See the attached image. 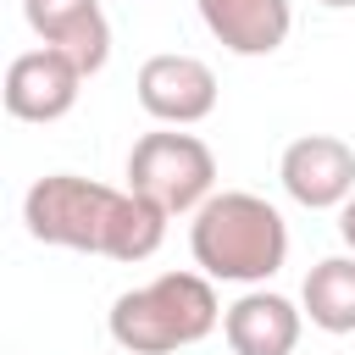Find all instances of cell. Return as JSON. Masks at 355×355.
Returning a JSON list of instances; mask_svg holds the SVG:
<instances>
[{
  "instance_id": "obj_1",
  "label": "cell",
  "mask_w": 355,
  "mask_h": 355,
  "mask_svg": "<svg viewBox=\"0 0 355 355\" xmlns=\"http://www.w3.org/2000/svg\"><path fill=\"white\" fill-rule=\"evenodd\" d=\"M166 222L150 200L133 189H111L78 172H50L22 194V227L28 239L50 250H78V255H105V261H150L166 239Z\"/></svg>"
},
{
  "instance_id": "obj_2",
  "label": "cell",
  "mask_w": 355,
  "mask_h": 355,
  "mask_svg": "<svg viewBox=\"0 0 355 355\" xmlns=\"http://www.w3.org/2000/svg\"><path fill=\"white\" fill-rule=\"evenodd\" d=\"M189 255L211 283H266L288 261V222L272 200L250 189L211 194L189 222Z\"/></svg>"
},
{
  "instance_id": "obj_3",
  "label": "cell",
  "mask_w": 355,
  "mask_h": 355,
  "mask_svg": "<svg viewBox=\"0 0 355 355\" xmlns=\"http://www.w3.org/2000/svg\"><path fill=\"white\" fill-rule=\"evenodd\" d=\"M105 327H111L116 349H128V355L189 349V344H200V338H211L222 327L216 283L205 272H161V277L116 294Z\"/></svg>"
},
{
  "instance_id": "obj_4",
  "label": "cell",
  "mask_w": 355,
  "mask_h": 355,
  "mask_svg": "<svg viewBox=\"0 0 355 355\" xmlns=\"http://www.w3.org/2000/svg\"><path fill=\"white\" fill-rule=\"evenodd\" d=\"M128 189L150 200L161 216H194L216 194V155L205 139L178 128L144 133L128 150Z\"/></svg>"
},
{
  "instance_id": "obj_5",
  "label": "cell",
  "mask_w": 355,
  "mask_h": 355,
  "mask_svg": "<svg viewBox=\"0 0 355 355\" xmlns=\"http://www.w3.org/2000/svg\"><path fill=\"white\" fill-rule=\"evenodd\" d=\"M277 183L305 211H338L355 194V150L338 133H300L277 155Z\"/></svg>"
},
{
  "instance_id": "obj_6",
  "label": "cell",
  "mask_w": 355,
  "mask_h": 355,
  "mask_svg": "<svg viewBox=\"0 0 355 355\" xmlns=\"http://www.w3.org/2000/svg\"><path fill=\"white\" fill-rule=\"evenodd\" d=\"M133 94H139L144 116H155L166 128H194V122H205L216 111V72L200 55L161 50V55H150L139 67Z\"/></svg>"
},
{
  "instance_id": "obj_7",
  "label": "cell",
  "mask_w": 355,
  "mask_h": 355,
  "mask_svg": "<svg viewBox=\"0 0 355 355\" xmlns=\"http://www.w3.org/2000/svg\"><path fill=\"white\" fill-rule=\"evenodd\" d=\"M78 94H83V72L50 44L11 55L6 83H0V100L17 122H61L78 105Z\"/></svg>"
},
{
  "instance_id": "obj_8",
  "label": "cell",
  "mask_w": 355,
  "mask_h": 355,
  "mask_svg": "<svg viewBox=\"0 0 355 355\" xmlns=\"http://www.w3.org/2000/svg\"><path fill=\"white\" fill-rule=\"evenodd\" d=\"M22 17L39 44L61 50L83 78H94L111 61V22L100 0H22Z\"/></svg>"
},
{
  "instance_id": "obj_9",
  "label": "cell",
  "mask_w": 355,
  "mask_h": 355,
  "mask_svg": "<svg viewBox=\"0 0 355 355\" xmlns=\"http://www.w3.org/2000/svg\"><path fill=\"white\" fill-rule=\"evenodd\" d=\"M305 327V311L272 288H244L222 311V338L233 355H294Z\"/></svg>"
},
{
  "instance_id": "obj_10",
  "label": "cell",
  "mask_w": 355,
  "mask_h": 355,
  "mask_svg": "<svg viewBox=\"0 0 355 355\" xmlns=\"http://www.w3.org/2000/svg\"><path fill=\"white\" fill-rule=\"evenodd\" d=\"M200 22L211 28V39L233 55H272L283 50L288 28H294V6L288 0H194Z\"/></svg>"
},
{
  "instance_id": "obj_11",
  "label": "cell",
  "mask_w": 355,
  "mask_h": 355,
  "mask_svg": "<svg viewBox=\"0 0 355 355\" xmlns=\"http://www.w3.org/2000/svg\"><path fill=\"white\" fill-rule=\"evenodd\" d=\"M300 311L311 316V327H322L333 338L355 333V255L316 261L300 283Z\"/></svg>"
},
{
  "instance_id": "obj_12",
  "label": "cell",
  "mask_w": 355,
  "mask_h": 355,
  "mask_svg": "<svg viewBox=\"0 0 355 355\" xmlns=\"http://www.w3.org/2000/svg\"><path fill=\"white\" fill-rule=\"evenodd\" d=\"M338 239H344V250L355 255V194L338 205Z\"/></svg>"
},
{
  "instance_id": "obj_13",
  "label": "cell",
  "mask_w": 355,
  "mask_h": 355,
  "mask_svg": "<svg viewBox=\"0 0 355 355\" xmlns=\"http://www.w3.org/2000/svg\"><path fill=\"white\" fill-rule=\"evenodd\" d=\"M322 6H327V11H344V6H355V0H322Z\"/></svg>"
}]
</instances>
